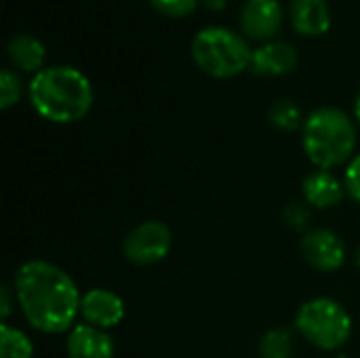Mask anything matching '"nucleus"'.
I'll return each mask as SVG.
<instances>
[{
    "label": "nucleus",
    "instance_id": "f257e3e1",
    "mask_svg": "<svg viewBox=\"0 0 360 358\" xmlns=\"http://www.w3.org/2000/svg\"><path fill=\"white\" fill-rule=\"evenodd\" d=\"M15 302L25 321L42 333L72 331L80 314L82 295L72 276L42 260L25 262L15 274Z\"/></svg>",
    "mask_w": 360,
    "mask_h": 358
},
{
    "label": "nucleus",
    "instance_id": "f03ea898",
    "mask_svg": "<svg viewBox=\"0 0 360 358\" xmlns=\"http://www.w3.org/2000/svg\"><path fill=\"white\" fill-rule=\"evenodd\" d=\"M30 101L34 110L57 124H68L84 118L93 106L91 80L76 68L51 65L30 82Z\"/></svg>",
    "mask_w": 360,
    "mask_h": 358
},
{
    "label": "nucleus",
    "instance_id": "7ed1b4c3",
    "mask_svg": "<svg viewBox=\"0 0 360 358\" xmlns=\"http://www.w3.org/2000/svg\"><path fill=\"white\" fill-rule=\"evenodd\" d=\"M356 148L354 120L340 108H319L304 120V150L316 169L331 171L352 160Z\"/></svg>",
    "mask_w": 360,
    "mask_h": 358
},
{
    "label": "nucleus",
    "instance_id": "20e7f679",
    "mask_svg": "<svg viewBox=\"0 0 360 358\" xmlns=\"http://www.w3.org/2000/svg\"><path fill=\"white\" fill-rule=\"evenodd\" d=\"M192 57L209 76L230 78L251 68L253 51L236 32L211 25L194 36Z\"/></svg>",
    "mask_w": 360,
    "mask_h": 358
},
{
    "label": "nucleus",
    "instance_id": "39448f33",
    "mask_svg": "<svg viewBox=\"0 0 360 358\" xmlns=\"http://www.w3.org/2000/svg\"><path fill=\"white\" fill-rule=\"evenodd\" d=\"M295 329L308 344L321 350H338L352 335V319L338 300L314 298L300 306Z\"/></svg>",
    "mask_w": 360,
    "mask_h": 358
},
{
    "label": "nucleus",
    "instance_id": "423d86ee",
    "mask_svg": "<svg viewBox=\"0 0 360 358\" xmlns=\"http://www.w3.org/2000/svg\"><path fill=\"white\" fill-rule=\"evenodd\" d=\"M173 234L167 224L148 219L135 226L122 243L124 257L135 266H152L165 260L171 251Z\"/></svg>",
    "mask_w": 360,
    "mask_h": 358
},
{
    "label": "nucleus",
    "instance_id": "0eeeda50",
    "mask_svg": "<svg viewBox=\"0 0 360 358\" xmlns=\"http://www.w3.org/2000/svg\"><path fill=\"white\" fill-rule=\"evenodd\" d=\"M302 255L304 260L319 272H335L346 262V245L329 228H319L306 232L302 238Z\"/></svg>",
    "mask_w": 360,
    "mask_h": 358
},
{
    "label": "nucleus",
    "instance_id": "6e6552de",
    "mask_svg": "<svg viewBox=\"0 0 360 358\" xmlns=\"http://www.w3.org/2000/svg\"><path fill=\"white\" fill-rule=\"evenodd\" d=\"M80 317L84 319L86 325L108 331L122 323L124 302L118 293L110 289H91L82 295Z\"/></svg>",
    "mask_w": 360,
    "mask_h": 358
},
{
    "label": "nucleus",
    "instance_id": "1a4fd4ad",
    "mask_svg": "<svg viewBox=\"0 0 360 358\" xmlns=\"http://www.w3.org/2000/svg\"><path fill=\"white\" fill-rule=\"evenodd\" d=\"M240 23L251 38H270L281 30L283 6L278 0H247L240 11Z\"/></svg>",
    "mask_w": 360,
    "mask_h": 358
},
{
    "label": "nucleus",
    "instance_id": "9d476101",
    "mask_svg": "<svg viewBox=\"0 0 360 358\" xmlns=\"http://www.w3.org/2000/svg\"><path fill=\"white\" fill-rule=\"evenodd\" d=\"M65 350L70 358H114V342L108 331L82 323L68 333Z\"/></svg>",
    "mask_w": 360,
    "mask_h": 358
},
{
    "label": "nucleus",
    "instance_id": "9b49d317",
    "mask_svg": "<svg viewBox=\"0 0 360 358\" xmlns=\"http://www.w3.org/2000/svg\"><path fill=\"white\" fill-rule=\"evenodd\" d=\"M304 198L310 207L316 209H333L338 207L344 196H346V186L344 181L333 175L331 171H314L304 179Z\"/></svg>",
    "mask_w": 360,
    "mask_h": 358
},
{
    "label": "nucleus",
    "instance_id": "f8f14e48",
    "mask_svg": "<svg viewBox=\"0 0 360 358\" xmlns=\"http://www.w3.org/2000/svg\"><path fill=\"white\" fill-rule=\"evenodd\" d=\"M297 65V51L289 42H266L253 51L251 70L259 76H281L293 72Z\"/></svg>",
    "mask_w": 360,
    "mask_h": 358
},
{
    "label": "nucleus",
    "instance_id": "ddd939ff",
    "mask_svg": "<svg viewBox=\"0 0 360 358\" xmlns=\"http://www.w3.org/2000/svg\"><path fill=\"white\" fill-rule=\"evenodd\" d=\"M291 21L300 34L306 36L325 34L331 25V13L327 0H293Z\"/></svg>",
    "mask_w": 360,
    "mask_h": 358
},
{
    "label": "nucleus",
    "instance_id": "4468645a",
    "mask_svg": "<svg viewBox=\"0 0 360 358\" xmlns=\"http://www.w3.org/2000/svg\"><path fill=\"white\" fill-rule=\"evenodd\" d=\"M8 57L13 59L15 65H19L25 72H40V65L44 63L46 51L44 44L32 36V34H15L8 40Z\"/></svg>",
    "mask_w": 360,
    "mask_h": 358
},
{
    "label": "nucleus",
    "instance_id": "2eb2a0df",
    "mask_svg": "<svg viewBox=\"0 0 360 358\" xmlns=\"http://www.w3.org/2000/svg\"><path fill=\"white\" fill-rule=\"evenodd\" d=\"M0 358H34V344L21 329L2 323V327H0Z\"/></svg>",
    "mask_w": 360,
    "mask_h": 358
},
{
    "label": "nucleus",
    "instance_id": "dca6fc26",
    "mask_svg": "<svg viewBox=\"0 0 360 358\" xmlns=\"http://www.w3.org/2000/svg\"><path fill=\"white\" fill-rule=\"evenodd\" d=\"M293 352H295L293 333L283 327L270 329L259 342V357L262 358H291Z\"/></svg>",
    "mask_w": 360,
    "mask_h": 358
},
{
    "label": "nucleus",
    "instance_id": "f3484780",
    "mask_svg": "<svg viewBox=\"0 0 360 358\" xmlns=\"http://www.w3.org/2000/svg\"><path fill=\"white\" fill-rule=\"evenodd\" d=\"M268 118L270 122L281 129V131H295L304 124L302 120V110L295 101L291 99H278L270 106V112H268Z\"/></svg>",
    "mask_w": 360,
    "mask_h": 358
},
{
    "label": "nucleus",
    "instance_id": "a211bd4d",
    "mask_svg": "<svg viewBox=\"0 0 360 358\" xmlns=\"http://www.w3.org/2000/svg\"><path fill=\"white\" fill-rule=\"evenodd\" d=\"M21 97V82L19 78L11 72V70H2L0 72V108L8 110L11 106H15Z\"/></svg>",
    "mask_w": 360,
    "mask_h": 358
},
{
    "label": "nucleus",
    "instance_id": "6ab92c4d",
    "mask_svg": "<svg viewBox=\"0 0 360 358\" xmlns=\"http://www.w3.org/2000/svg\"><path fill=\"white\" fill-rule=\"evenodd\" d=\"M283 219H285L287 226H291L293 230L302 232V230H306L308 224H310V209H308V205H304V203H289V205L283 209Z\"/></svg>",
    "mask_w": 360,
    "mask_h": 358
},
{
    "label": "nucleus",
    "instance_id": "aec40b11",
    "mask_svg": "<svg viewBox=\"0 0 360 358\" xmlns=\"http://www.w3.org/2000/svg\"><path fill=\"white\" fill-rule=\"evenodd\" d=\"M150 4L160 11L162 15H169V17H184V15H190L198 0H150Z\"/></svg>",
    "mask_w": 360,
    "mask_h": 358
},
{
    "label": "nucleus",
    "instance_id": "412c9836",
    "mask_svg": "<svg viewBox=\"0 0 360 358\" xmlns=\"http://www.w3.org/2000/svg\"><path fill=\"white\" fill-rule=\"evenodd\" d=\"M344 186H346V194L360 205V154H356L344 173Z\"/></svg>",
    "mask_w": 360,
    "mask_h": 358
},
{
    "label": "nucleus",
    "instance_id": "4be33fe9",
    "mask_svg": "<svg viewBox=\"0 0 360 358\" xmlns=\"http://www.w3.org/2000/svg\"><path fill=\"white\" fill-rule=\"evenodd\" d=\"M13 289L2 285L0 289V317H2V323H6V319L11 317V310H13Z\"/></svg>",
    "mask_w": 360,
    "mask_h": 358
},
{
    "label": "nucleus",
    "instance_id": "5701e85b",
    "mask_svg": "<svg viewBox=\"0 0 360 358\" xmlns=\"http://www.w3.org/2000/svg\"><path fill=\"white\" fill-rule=\"evenodd\" d=\"M211 8H221L226 4V0H205Z\"/></svg>",
    "mask_w": 360,
    "mask_h": 358
},
{
    "label": "nucleus",
    "instance_id": "b1692460",
    "mask_svg": "<svg viewBox=\"0 0 360 358\" xmlns=\"http://www.w3.org/2000/svg\"><path fill=\"white\" fill-rule=\"evenodd\" d=\"M354 118H356V122L360 124V93L359 97H356V103H354Z\"/></svg>",
    "mask_w": 360,
    "mask_h": 358
},
{
    "label": "nucleus",
    "instance_id": "393cba45",
    "mask_svg": "<svg viewBox=\"0 0 360 358\" xmlns=\"http://www.w3.org/2000/svg\"><path fill=\"white\" fill-rule=\"evenodd\" d=\"M356 266L360 268V247H359V251H356Z\"/></svg>",
    "mask_w": 360,
    "mask_h": 358
}]
</instances>
